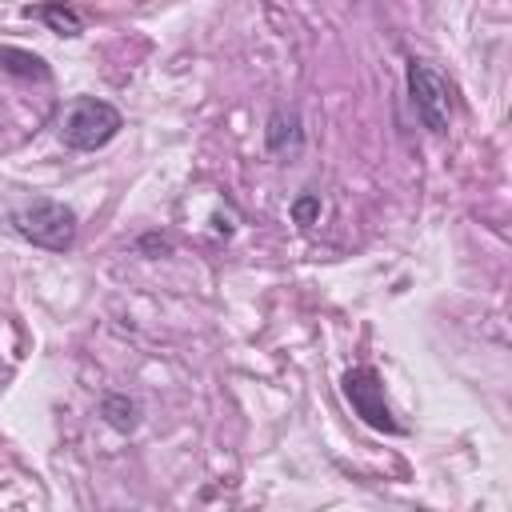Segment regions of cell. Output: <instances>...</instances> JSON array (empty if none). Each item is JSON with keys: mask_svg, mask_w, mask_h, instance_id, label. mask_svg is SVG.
<instances>
[{"mask_svg": "<svg viewBox=\"0 0 512 512\" xmlns=\"http://www.w3.org/2000/svg\"><path fill=\"white\" fill-rule=\"evenodd\" d=\"M124 128V116L116 104L100 100V96H76L60 120V140L72 152H96L104 148L116 132Z\"/></svg>", "mask_w": 512, "mask_h": 512, "instance_id": "1", "label": "cell"}, {"mask_svg": "<svg viewBox=\"0 0 512 512\" xmlns=\"http://www.w3.org/2000/svg\"><path fill=\"white\" fill-rule=\"evenodd\" d=\"M12 228L48 252H68L76 244V212L60 200H32L20 212H12Z\"/></svg>", "mask_w": 512, "mask_h": 512, "instance_id": "2", "label": "cell"}, {"mask_svg": "<svg viewBox=\"0 0 512 512\" xmlns=\"http://www.w3.org/2000/svg\"><path fill=\"white\" fill-rule=\"evenodd\" d=\"M408 96L428 132H444L452 120V84L424 60H408Z\"/></svg>", "mask_w": 512, "mask_h": 512, "instance_id": "3", "label": "cell"}, {"mask_svg": "<svg viewBox=\"0 0 512 512\" xmlns=\"http://www.w3.org/2000/svg\"><path fill=\"white\" fill-rule=\"evenodd\" d=\"M340 388H344L352 412H356L368 428H376V432H400V424H396V416H392V408H388V396H384V384H380L376 368H368V364L348 368L344 380H340Z\"/></svg>", "mask_w": 512, "mask_h": 512, "instance_id": "4", "label": "cell"}, {"mask_svg": "<svg viewBox=\"0 0 512 512\" xmlns=\"http://www.w3.org/2000/svg\"><path fill=\"white\" fill-rule=\"evenodd\" d=\"M264 144H268V152H288V148H296L300 144V120H296V112H272L268 116V128H264Z\"/></svg>", "mask_w": 512, "mask_h": 512, "instance_id": "5", "label": "cell"}, {"mask_svg": "<svg viewBox=\"0 0 512 512\" xmlns=\"http://www.w3.org/2000/svg\"><path fill=\"white\" fill-rule=\"evenodd\" d=\"M100 416H104L116 432H132V428L140 424V404H136L132 396H124V392H108V396L100 400Z\"/></svg>", "mask_w": 512, "mask_h": 512, "instance_id": "6", "label": "cell"}, {"mask_svg": "<svg viewBox=\"0 0 512 512\" xmlns=\"http://www.w3.org/2000/svg\"><path fill=\"white\" fill-rule=\"evenodd\" d=\"M0 68L12 76H24V80H48V64L24 48H0Z\"/></svg>", "mask_w": 512, "mask_h": 512, "instance_id": "7", "label": "cell"}, {"mask_svg": "<svg viewBox=\"0 0 512 512\" xmlns=\"http://www.w3.org/2000/svg\"><path fill=\"white\" fill-rule=\"evenodd\" d=\"M28 16L48 20L60 36H76L80 32V12L76 8H64V4H40V8H28Z\"/></svg>", "mask_w": 512, "mask_h": 512, "instance_id": "8", "label": "cell"}, {"mask_svg": "<svg viewBox=\"0 0 512 512\" xmlns=\"http://www.w3.org/2000/svg\"><path fill=\"white\" fill-rule=\"evenodd\" d=\"M316 216H320V196H312V192L296 196V204H292V220H296V224H312Z\"/></svg>", "mask_w": 512, "mask_h": 512, "instance_id": "9", "label": "cell"}, {"mask_svg": "<svg viewBox=\"0 0 512 512\" xmlns=\"http://www.w3.org/2000/svg\"><path fill=\"white\" fill-rule=\"evenodd\" d=\"M140 248H144V252H172V240L152 232V236H140Z\"/></svg>", "mask_w": 512, "mask_h": 512, "instance_id": "10", "label": "cell"}]
</instances>
